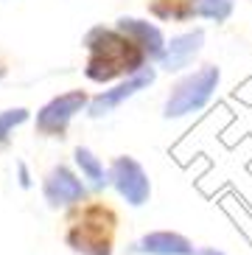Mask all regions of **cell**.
Wrapping results in <instances>:
<instances>
[{"instance_id": "cell-1", "label": "cell", "mask_w": 252, "mask_h": 255, "mask_svg": "<svg viewBox=\"0 0 252 255\" xmlns=\"http://www.w3.org/2000/svg\"><path fill=\"white\" fill-rule=\"evenodd\" d=\"M84 45V76L96 84H115L121 79L140 73L151 62L132 39L115 25H93L82 39Z\"/></svg>"}, {"instance_id": "cell-2", "label": "cell", "mask_w": 252, "mask_h": 255, "mask_svg": "<svg viewBox=\"0 0 252 255\" xmlns=\"http://www.w3.org/2000/svg\"><path fill=\"white\" fill-rule=\"evenodd\" d=\"M118 230V213L110 205L90 199L70 208L65 227V244L76 255H112Z\"/></svg>"}, {"instance_id": "cell-3", "label": "cell", "mask_w": 252, "mask_h": 255, "mask_svg": "<svg viewBox=\"0 0 252 255\" xmlns=\"http://www.w3.org/2000/svg\"><path fill=\"white\" fill-rule=\"evenodd\" d=\"M222 84V68L219 65H199L196 70L185 73L163 104V118H185V115L202 113L213 101L216 90Z\"/></svg>"}, {"instance_id": "cell-4", "label": "cell", "mask_w": 252, "mask_h": 255, "mask_svg": "<svg viewBox=\"0 0 252 255\" xmlns=\"http://www.w3.org/2000/svg\"><path fill=\"white\" fill-rule=\"evenodd\" d=\"M90 96L84 90H67L45 101L37 113V132L42 137H65L73 118L79 113H87Z\"/></svg>"}, {"instance_id": "cell-5", "label": "cell", "mask_w": 252, "mask_h": 255, "mask_svg": "<svg viewBox=\"0 0 252 255\" xmlns=\"http://www.w3.org/2000/svg\"><path fill=\"white\" fill-rule=\"evenodd\" d=\"M154 82H157V65H146L140 73L129 76V79H121V82L112 84L110 90H101L98 96L90 98L87 115H90V118H96V121L98 118H107V115H112L121 104H126L129 98H134L137 93L148 90Z\"/></svg>"}, {"instance_id": "cell-6", "label": "cell", "mask_w": 252, "mask_h": 255, "mask_svg": "<svg viewBox=\"0 0 252 255\" xmlns=\"http://www.w3.org/2000/svg\"><path fill=\"white\" fill-rule=\"evenodd\" d=\"M110 185L124 196L132 208H140L148 202L151 196V182H148V174L140 163L129 154H118V157L110 163Z\"/></svg>"}, {"instance_id": "cell-7", "label": "cell", "mask_w": 252, "mask_h": 255, "mask_svg": "<svg viewBox=\"0 0 252 255\" xmlns=\"http://www.w3.org/2000/svg\"><path fill=\"white\" fill-rule=\"evenodd\" d=\"M42 196L48 208H76L87 199V185L82 182V177L65 163H56L42 180Z\"/></svg>"}, {"instance_id": "cell-8", "label": "cell", "mask_w": 252, "mask_h": 255, "mask_svg": "<svg viewBox=\"0 0 252 255\" xmlns=\"http://www.w3.org/2000/svg\"><path fill=\"white\" fill-rule=\"evenodd\" d=\"M205 39H208V34L199 25L174 34L165 42V51L160 56V62H157V68L165 70V73H182V70H188L193 62L199 59V53L205 51Z\"/></svg>"}, {"instance_id": "cell-9", "label": "cell", "mask_w": 252, "mask_h": 255, "mask_svg": "<svg viewBox=\"0 0 252 255\" xmlns=\"http://www.w3.org/2000/svg\"><path fill=\"white\" fill-rule=\"evenodd\" d=\"M112 25H115L121 34H126V37L132 39L134 45L143 51V56L151 62V65H157V62H160L168 37L163 34V28H160L154 20H148V17H134V14H121Z\"/></svg>"}, {"instance_id": "cell-10", "label": "cell", "mask_w": 252, "mask_h": 255, "mask_svg": "<svg viewBox=\"0 0 252 255\" xmlns=\"http://www.w3.org/2000/svg\"><path fill=\"white\" fill-rule=\"evenodd\" d=\"M134 250L140 255H196V247L191 244V239H185L182 233H171V230L146 233L137 241Z\"/></svg>"}, {"instance_id": "cell-11", "label": "cell", "mask_w": 252, "mask_h": 255, "mask_svg": "<svg viewBox=\"0 0 252 255\" xmlns=\"http://www.w3.org/2000/svg\"><path fill=\"white\" fill-rule=\"evenodd\" d=\"M148 17L157 23H174L185 25L193 23V6L191 0H148Z\"/></svg>"}, {"instance_id": "cell-12", "label": "cell", "mask_w": 252, "mask_h": 255, "mask_svg": "<svg viewBox=\"0 0 252 255\" xmlns=\"http://www.w3.org/2000/svg\"><path fill=\"white\" fill-rule=\"evenodd\" d=\"M73 160L79 165V171H82L84 180H90L93 188H107L110 185V171L104 168V163L96 157V151L87 149V146H76L73 149Z\"/></svg>"}, {"instance_id": "cell-13", "label": "cell", "mask_w": 252, "mask_h": 255, "mask_svg": "<svg viewBox=\"0 0 252 255\" xmlns=\"http://www.w3.org/2000/svg\"><path fill=\"white\" fill-rule=\"evenodd\" d=\"M193 20H210L216 25H224L236 14V0H191Z\"/></svg>"}, {"instance_id": "cell-14", "label": "cell", "mask_w": 252, "mask_h": 255, "mask_svg": "<svg viewBox=\"0 0 252 255\" xmlns=\"http://www.w3.org/2000/svg\"><path fill=\"white\" fill-rule=\"evenodd\" d=\"M31 121V110L28 107H8V110H0V149H6L11 143L14 129L28 124Z\"/></svg>"}, {"instance_id": "cell-15", "label": "cell", "mask_w": 252, "mask_h": 255, "mask_svg": "<svg viewBox=\"0 0 252 255\" xmlns=\"http://www.w3.org/2000/svg\"><path fill=\"white\" fill-rule=\"evenodd\" d=\"M17 174H20V185H22V188H31V174H28V165L22 163V160L17 163Z\"/></svg>"}, {"instance_id": "cell-16", "label": "cell", "mask_w": 252, "mask_h": 255, "mask_svg": "<svg viewBox=\"0 0 252 255\" xmlns=\"http://www.w3.org/2000/svg\"><path fill=\"white\" fill-rule=\"evenodd\" d=\"M196 255H224V253L216 247H205V250H196Z\"/></svg>"}, {"instance_id": "cell-17", "label": "cell", "mask_w": 252, "mask_h": 255, "mask_svg": "<svg viewBox=\"0 0 252 255\" xmlns=\"http://www.w3.org/2000/svg\"><path fill=\"white\" fill-rule=\"evenodd\" d=\"M6 76H8V65H6V62H3V59H0V82H3Z\"/></svg>"}]
</instances>
